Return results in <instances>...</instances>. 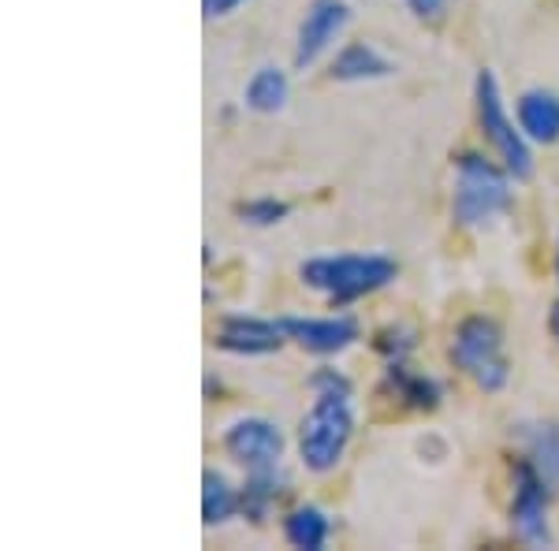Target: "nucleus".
<instances>
[{
  "mask_svg": "<svg viewBox=\"0 0 559 551\" xmlns=\"http://www.w3.org/2000/svg\"><path fill=\"white\" fill-rule=\"evenodd\" d=\"M276 495H280V474H276V466L250 469L247 484H242V492H239V511L247 514L250 522H265V514L276 503Z\"/></svg>",
  "mask_w": 559,
  "mask_h": 551,
  "instance_id": "4468645a",
  "label": "nucleus"
},
{
  "mask_svg": "<svg viewBox=\"0 0 559 551\" xmlns=\"http://www.w3.org/2000/svg\"><path fill=\"white\" fill-rule=\"evenodd\" d=\"M236 213H239L242 224H254V228H273V224L284 220L292 209H287V202H276V197H254V202H242Z\"/></svg>",
  "mask_w": 559,
  "mask_h": 551,
  "instance_id": "6ab92c4d",
  "label": "nucleus"
},
{
  "mask_svg": "<svg viewBox=\"0 0 559 551\" xmlns=\"http://www.w3.org/2000/svg\"><path fill=\"white\" fill-rule=\"evenodd\" d=\"M474 97H477V120H481V134L489 139V146L500 153L503 168L511 171V179L526 183L534 176V157H530L526 146V134L522 128L515 131V123L508 120V108H503L500 97V83L489 68L477 71V83H474Z\"/></svg>",
  "mask_w": 559,
  "mask_h": 551,
  "instance_id": "20e7f679",
  "label": "nucleus"
},
{
  "mask_svg": "<svg viewBox=\"0 0 559 551\" xmlns=\"http://www.w3.org/2000/svg\"><path fill=\"white\" fill-rule=\"evenodd\" d=\"M548 328H552V336L559 339V302L552 306V313H548Z\"/></svg>",
  "mask_w": 559,
  "mask_h": 551,
  "instance_id": "b1692460",
  "label": "nucleus"
},
{
  "mask_svg": "<svg viewBox=\"0 0 559 551\" xmlns=\"http://www.w3.org/2000/svg\"><path fill=\"white\" fill-rule=\"evenodd\" d=\"M310 414L299 424V455L310 474H329L344 458L355 432V414H350V392H313Z\"/></svg>",
  "mask_w": 559,
  "mask_h": 551,
  "instance_id": "7ed1b4c3",
  "label": "nucleus"
},
{
  "mask_svg": "<svg viewBox=\"0 0 559 551\" xmlns=\"http://www.w3.org/2000/svg\"><path fill=\"white\" fill-rule=\"evenodd\" d=\"M452 361L481 387V392H500L511 376L500 328H496V321L489 318H466L459 324L455 339H452Z\"/></svg>",
  "mask_w": 559,
  "mask_h": 551,
  "instance_id": "39448f33",
  "label": "nucleus"
},
{
  "mask_svg": "<svg viewBox=\"0 0 559 551\" xmlns=\"http://www.w3.org/2000/svg\"><path fill=\"white\" fill-rule=\"evenodd\" d=\"M526 440H530V463L540 469V477H545L548 484H556L559 481V429L556 424H537Z\"/></svg>",
  "mask_w": 559,
  "mask_h": 551,
  "instance_id": "a211bd4d",
  "label": "nucleus"
},
{
  "mask_svg": "<svg viewBox=\"0 0 559 551\" xmlns=\"http://www.w3.org/2000/svg\"><path fill=\"white\" fill-rule=\"evenodd\" d=\"M448 0H411L414 15H421V20H437L440 12H444Z\"/></svg>",
  "mask_w": 559,
  "mask_h": 551,
  "instance_id": "5701e85b",
  "label": "nucleus"
},
{
  "mask_svg": "<svg viewBox=\"0 0 559 551\" xmlns=\"http://www.w3.org/2000/svg\"><path fill=\"white\" fill-rule=\"evenodd\" d=\"M287 105V75L280 68H258L247 83V108L261 116H273Z\"/></svg>",
  "mask_w": 559,
  "mask_h": 551,
  "instance_id": "dca6fc26",
  "label": "nucleus"
},
{
  "mask_svg": "<svg viewBox=\"0 0 559 551\" xmlns=\"http://www.w3.org/2000/svg\"><path fill=\"white\" fill-rule=\"evenodd\" d=\"M388 381H392V387L400 392V399L407 406H414V410H437V403H440L437 381L418 376V373H407L403 361H392V366H388Z\"/></svg>",
  "mask_w": 559,
  "mask_h": 551,
  "instance_id": "f3484780",
  "label": "nucleus"
},
{
  "mask_svg": "<svg viewBox=\"0 0 559 551\" xmlns=\"http://www.w3.org/2000/svg\"><path fill=\"white\" fill-rule=\"evenodd\" d=\"M239 4H242V0H202V12H205V20H216V15L236 12Z\"/></svg>",
  "mask_w": 559,
  "mask_h": 551,
  "instance_id": "4be33fe9",
  "label": "nucleus"
},
{
  "mask_svg": "<svg viewBox=\"0 0 559 551\" xmlns=\"http://www.w3.org/2000/svg\"><path fill=\"white\" fill-rule=\"evenodd\" d=\"M284 540L302 551H321L329 540V518L318 507H299L284 518Z\"/></svg>",
  "mask_w": 559,
  "mask_h": 551,
  "instance_id": "2eb2a0df",
  "label": "nucleus"
},
{
  "mask_svg": "<svg viewBox=\"0 0 559 551\" xmlns=\"http://www.w3.org/2000/svg\"><path fill=\"white\" fill-rule=\"evenodd\" d=\"M548 484L540 469L530 458L515 463V500H511V526L515 537L530 548H548L552 532H548Z\"/></svg>",
  "mask_w": 559,
  "mask_h": 551,
  "instance_id": "423d86ee",
  "label": "nucleus"
},
{
  "mask_svg": "<svg viewBox=\"0 0 559 551\" xmlns=\"http://www.w3.org/2000/svg\"><path fill=\"white\" fill-rule=\"evenodd\" d=\"M350 23V8L344 0H313L299 23V41H295V68H310L321 60V52L344 34Z\"/></svg>",
  "mask_w": 559,
  "mask_h": 551,
  "instance_id": "6e6552de",
  "label": "nucleus"
},
{
  "mask_svg": "<svg viewBox=\"0 0 559 551\" xmlns=\"http://www.w3.org/2000/svg\"><path fill=\"white\" fill-rule=\"evenodd\" d=\"M556 276H559V247H556Z\"/></svg>",
  "mask_w": 559,
  "mask_h": 551,
  "instance_id": "393cba45",
  "label": "nucleus"
},
{
  "mask_svg": "<svg viewBox=\"0 0 559 551\" xmlns=\"http://www.w3.org/2000/svg\"><path fill=\"white\" fill-rule=\"evenodd\" d=\"M395 261L381 254H340V257H310L302 261L299 276L306 287L329 295L336 306H347L362 295H373L395 279Z\"/></svg>",
  "mask_w": 559,
  "mask_h": 551,
  "instance_id": "f03ea898",
  "label": "nucleus"
},
{
  "mask_svg": "<svg viewBox=\"0 0 559 551\" xmlns=\"http://www.w3.org/2000/svg\"><path fill=\"white\" fill-rule=\"evenodd\" d=\"M411 347H414V339H411V332H403V328H395V332L384 328L381 336H377V350L388 355V361H403Z\"/></svg>",
  "mask_w": 559,
  "mask_h": 551,
  "instance_id": "aec40b11",
  "label": "nucleus"
},
{
  "mask_svg": "<svg viewBox=\"0 0 559 551\" xmlns=\"http://www.w3.org/2000/svg\"><path fill=\"white\" fill-rule=\"evenodd\" d=\"M287 339H295L310 355H340L358 339V321L355 318H280Z\"/></svg>",
  "mask_w": 559,
  "mask_h": 551,
  "instance_id": "1a4fd4ad",
  "label": "nucleus"
},
{
  "mask_svg": "<svg viewBox=\"0 0 559 551\" xmlns=\"http://www.w3.org/2000/svg\"><path fill=\"white\" fill-rule=\"evenodd\" d=\"M239 514V492L228 484V477L205 469L202 474V522L205 526H224Z\"/></svg>",
  "mask_w": 559,
  "mask_h": 551,
  "instance_id": "ddd939ff",
  "label": "nucleus"
},
{
  "mask_svg": "<svg viewBox=\"0 0 559 551\" xmlns=\"http://www.w3.org/2000/svg\"><path fill=\"white\" fill-rule=\"evenodd\" d=\"M511 209V171L496 168L481 153H463L455 160L452 216L459 228H481Z\"/></svg>",
  "mask_w": 559,
  "mask_h": 551,
  "instance_id": "f257e3e1",
  "label": "nucleus"
},
{
  "mask_svg": "<svg viewBox=\"0 0 559 551\" xmlns=\"http://www.w3.org/2000/svg\"><path fill=\"white\" fill-rule=\"evenodd\" d=\"M310 387L313 392H350V381L344 373H336V369H318L310 376Z\"/></svg>",
  "mask_w": 559,
  "mask_h": 551,
  "instance_id": "412c9836",
  "label": "nucleus"
},
{
  "mask_svg": "<svg viewBox=\"0 0 559 551\" xmlns=\"http://www.w3.org/2000/svg\"><path fill=\"white\" fill-rule=\"evenodd\" d=\"M395 64L366 41H350L347 49H340V57L332 60V79L336 83H369V79H388Z\"/></svg>",
  "mask_w": 559,
  "mask_h": 551,
  "instance_id": "f8f14e48",
  "label": "nucleus"
},
{
  "mask_svg": "<svg viewBox=\"0 0 559 551\" xmlns=\"http://www.w3.org/2000/svg\"><path fill=\"white\" fill-rule=\"evenodd\" d=\"M519 128L540 146L559 142V97L552 89H526L519 97Z\"/></svg>",
  "mask_w": 559,
  "mask_h": 551,
  "instance_id": "9b49d317",
  "label": "nucleus"
},
{
  "mask_svg": "<svg viewBox=\"0 0 559 551\" xmlns=\"http://www.w3.org/2000/svg\"><path fill=\"white\" fill-rule=\"evenodd\" d=\"M224 451L247 469H269L284 458V432L265 418H239L224 429Z\"/></svg>",
  "mask_w": 559,
  "mask_h": 551,
  "instance_id": "0eeeda50",
  "label": "nucleus"
},
{
  "mask_svg": "<svg viewBox=\"0 0 559 551\" xmlns=\"http://www.w3.org/2000/svg\"><path fill=\"white\" fill-rule=\"evenodd\" d=\"M284 328L280 321H261V318H242V313H228L216 332V350H228L239 358H258V355H276L284 347Z\"/></svg>",
  "mask_w": 559,
  "mask_h": 551,
  "instance_id": "9d476101",
  "label": "nucleus"
}]
</instances>
